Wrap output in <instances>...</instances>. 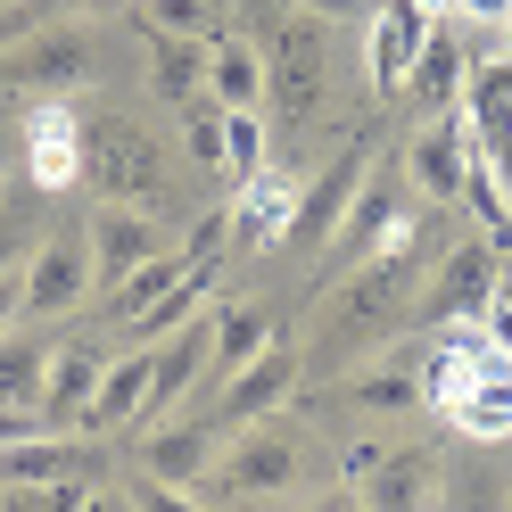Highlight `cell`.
<instances>
[{"instance_id":"1","label":"cell","mask_w":512,"mask_h":512,"mask_svg":"<svg viewBox=\"0 0 512 512\" xmlns=\"http://www.w3.org/2000/svg\"><path fill=\"white\" fill-rule=\"evenodd\" d=\"M413 306H422V256L413 248H380V256H364V265H347L323 290V306H314L306 372L339 380V372L372 364L397 331H413Z\"/></svg>"},{"instance_id":"2","label":"cell","mask_w":512,"mask_h":512,"mask_svg":"<svg viewBox=\"0 0 512 512\" xmlns=\"http://www.w3.org/2000/svg\"><path fill=\"white\" fill-rule=\"evenodd\" d=\"M306 471H314V446H306L290 422L256 413V422H232V438L215 446L207 488H215L223 504H273V496H290Z\"/></svg>"},{"instance_id":"3","label":"cell","mask_w":512,"mask_h":512,"mask_svg":"<svg viewBox=\"0 0 512 512\" xmlns=\"http://www.w3.org/2000/svg\"><path fill=\"white\" fill-rule=\"evenodd\" d=\"M83 182L100 199H124V207H157L166 199V157L141 133L133 116H91L83 124Z\"/></svg>"},{"instance_id":"4","label":"cell","mask_w":512,"mask_h":512,"mask_svg":"<svg viewBox=\"0 0 512 512\" xmlns=\"http://www.w3.org/2000/svg\"><path fill=\"white\" fill-rule=\"evenodd\" d=\"M413 199H422V190H413L397 166H372L364 190H356V207H347V223L331 232V281L347 265H364V256H380V248H413V223H422Z\"/></svg>"},{"instance_id":"5","label":"cell","mask_w":512,"mask_h":512,"mask_svg":"<svg viewBox=\"0 0 512 512\" xmlns=\"http://www.w3.org/2000/svg\"><path fill=\"white\" fill-rule=\"evenodd\" d=\"M17 290H25V314H34V323H58V314H75L91 290H100L83 223H58V232L34 240V256L17 265Z\"/></svg>"},{"instance_id":"6","label":"cell","mask_w":512,"mask_h":512,"mask_svg":"<svg viewBox=\"0 0 512 512\" xmlns=\"http://www.w3.org/2000/svg\"><path fill=\"white\" fill-rule=\"evenodd\" d=\"M496 240H455L438 256V265L422 273V306H413V323H430V331H446V323H479L488 314V298H496Z\"/></svg>"},{"instance_id":"7","label":"cell","mask_w":512,"mask_h":512,"mask_svg":"<svg viewBox=\"0 0 512 512\" xmlns=\"http://www.w3.org/2000/svg\"><path fill=\"white\" fill-rule=\"evenodd\" d=\"M75 83H91V34L83 25H34L25 42L0 50V91H42V100H58Z\"/></svg>"},{"instance_id":"8","label":"cell","mask_w":512,"mask_h":512,"mask_svg":"<svg viewBox=\"0 0 512 512\" xmlns=\"http://www.w3.org/2000/svg\"><path fill=\"white\" fill-rule=\"evenodd\" d=\"M323 25H331V17H314V9L273 25V50H265L273 91H265V100L290 116V124H306L314 108H323Z\"/></svg>"},{"instance_id":"9","label":"cell","mask_w":512,"mask_h":512,"mask_svg":"<svg viewBox=\"0 0 512 512\" xmlns=\"http://www.w3.org/2000/svg\"><path fill=\"white\" fill-rule=\"evenodd\" d=\"M446 471L430 446H364L356 455V496L364 512H438Z\"/></svg>"},{"instance_id":"10","label":"cell","mask_w":512,"mask_h":512,"mask_svg":"<svg viewBox=\"0 0 512 512\" xmlns=\"http://www.w3.org/2000/svg\"><path fill=\"white\" fill-rule=\"evenodd\" d=\"M298 380H306V347H298V339H265L240 372H223L215 422L232 430V422H256V413H281V405L298 397Z\"/></svg>"},{"instance_id":"11","label":"cell","mask_w":512,"mask_h":512,"mask_svg":"<svg viewBox=\"0 0 512 512\" xmlns=\"http://www.w3.org/2000/svg\"><path fill=\"white\" fill-rule=\"evenodd\" d=\"M471 149H479L471 116H463V108H446V116H430L422 133L405 141V182L422 190L430 207H455V199H463V174H471Z\"/></svg>"},{"instance_id":"12","label":"cell","mask_w":512,"mask_h":512,"mask_svg":"<svg viewBox=\"0 0 512 512\" xmlns=\"http://www.w3.org/2000/svg\"><path fill=\"white\" fill-rule=\"evenodd\" d=\"M83 240H91V273H100V290H116L133 265H149V256H166V223L141 215V207H124V199H100L83 215Z\"/></svg>"},{"instance_id":"13","label":"cell","mask_w":512,"mask_h":512,"mask_svg":"<svg viewBox=\"0 0 512 512\" xmlns=\"http://www.w3.org/2000/svg\"><path fill=\"white\" fill-rule=\"evenodd\" d=\"M364 174H372V149H339L331 166H323V182L298 190V215H290V232H281V248H323L339 223H347V207H356Z\"/></svg>"},{"instance_id":"14","label":"cell","mask_w":512,"mask_h":512,"mask_svg":"<svg viewBox=\"0 0 512 512\" xmlns=\"http://www.w3.org/2000/svg\"><path fill=\"white\" fill-rule=\"evenodd\" d=\"M25 174L50 199L83 182V116L67 100H34V116H25Z\"/></svg>"},{"instance_id":"15","label":"cell","mask_w":512,"mask_h":512,"mask_svg":"<svg viewBox=\"0 0 512 512\" xmlns=\"http://www.w3.org/2000/svg\"><path fill=\"white\" fill-rule=\"evenodd\" d=\"M149 380H157V347H124V356H108L100 397H91L83 430H91V438H124V430H141V422H149Z\"/></svg>"},{"instance_id":"16","label":"cell","mask_w":512,"mask_h":512,"mask_svg":"<svg viewBox=\"0 0 512 512\" xmlns=\"http://www.w3.org/2000/svg\"><path fill=\"white\" fill-rule=\"evenodd\" d=\"M430 42V0H380L372 9V34H364V58H372V91H389L413 75V58Z\"/></svg>"},{"instance_id":"17","label":"cell","mask_w":512,"mask_h":512,"mask_svg":"<svg viewBox=\"0 0 512 512\" xmlns=\"http://www.w3.org/2000/svg\"><path fill=\"white\" fill-rule=\"evenodd\" d=\"M100 372H108L100 339H58L50 347V372H42V422L50 430H83L91 397H100Z\"/></svg>"},{"instance_id":"18","label":"cell","mask_w":512,"mask_h":512,"mask_svg":"<svg viewBox=\"0 0 512 512\" xmlns=\"http://www.w3.org/2000/svg\"><path fill=\"white\" fill-rule=\"evenodd\" d=\"M215 446H223L215 422H157V430H141V471L166 479V488H207Z\"/></svg>"},{"instance_id":"19","label":"cell","mask_w":512,"mask_h":512,"mask_svg":"<svg viewBox=\"0 0 512 512\" xmlns=\"http://www.w3.org/2000/svg\"><path fill=\"white\" fill-rule=\"evenodd\" d=\"M91 471H100V438H75V430H34L0 446V488H17V479H91Z\"/></svg>"},{"instance_id":"20","label":"cell","mask_w":512,"mask_h":512,"mask_svg":"<svg viewBox=\"0 0 512 512\" xmlns=\"http://www.w3.org/2000/svg\"><path fill=\"white\" fill-rule=\"evenodd\" d=\"M290 215H298V182H281L273 166H256L240 182V199H232V256L240 248H273L281 232H290Z\"/></svg>"},{"instance_id":"21","label":"cell","mask_w":512,"mask_h":512,"mask_svg":"<svg viewBox=\"0 0 512 512\" xmlns=\"http://www.w3.org/2000/svg\"><path fill=\"white\" fill-rule=\"evenodd\" d=\"M446 422H455V438H471V446H512V364L496 356L455 405H446Z\"/></svg>"},{"instance_id":"22","label":"cell","mask_w":512,"mask_h":512,"mask_svg":"<svg viewBox=\"0 0 512 512\" xmlns=\"http://www.w3.org/2000/svg\"><path fill=\"white\" fill-rule=\"evenodd\" d=\"M265 91H273V75H265V50L248 34H215L207 42V100L215 108H265Z\"/></svg>"},{"instance_id":"23","label":"cell","mask_w":512,"mask_h":512,"mask_svg":"<svg viewBox=\"0 0 512 512\" xmlns=\"http://www.w3.org/2000/svg\"><path fill=\"white\" fill-rule=\"evenodd\" d=\"M463 83H471V58H463V42L455 34H438L430 25V42H422V58H413V75L397 83L422 116H446V108H463Z\"/></svg>"},{"instance_id":"24","label":"cell","mask_w":512,"mask_h":512,"mask_svg":"<svg viewBox=\"0 0 512 512\" xmlns=\"http://www.w3.org/2000/svg\"><path fill=\"white\" fill-rule=\"evenodd\" d=\"M339 405H356V413H405V405H422V364H389V347H380V364L339 372Z\"/></svg>"},{"instance_id":"25","label":"cell","mask_w":512,"mask_h":512,"mask_svg":"<svg viewBox=\"0 0 512 512\" xmlns=\"http://www.w3.org/2000/svg\"><path fill=\"white\" fill-rule=\"evenodd\" d=\"M463 446H471V438H463ZM496 455H504V446H471L463 471H446L438 504H446V512H512V471H504Z\"/></svg>"},{"instance_id":"26","label":"cell","mask_w":512,"mask_h":512,"mask_svg":"<svg viewBox=\"0 0 512 512\" xmlns=\"http://www.w3.org/2000/svg\"><path fill=\"white\" fill-rule=\"evenodd\" d=\"M42 372H50V339L42 331H0V405L17 413H42ZM50 430V422H42Z\"/></svg>"},{"instance_id":"27","label":"cell","mask_w":512,"mask_h":512,"mask_svg":"<svg viewBox=\"0 0 512 512\" xmlns=\"http://www.w3.org/2000/svg\"><path fill=\"white\" fill-rule=\"evenodd\" d=\"M149 42V83L166 108H190L207 91V42H182V34H141Z\"/></svg>"},{"instance_id":"28","label":"cell","mask_w":512,"mask_h":512,"mask_svg":"<svg viewBox=\"0 0 512 512\" xmlns=\"http://www.w3.org/2000/svg\"><path fill=\"white\" fill-rule=\"evenodd\" d=\"M207 323H215V356H207V372H240V364L256 356V347L273 339V314L256 306V298H223V306L207 314Z\"/></svg>"},{"instance_id":"29","label":"cell","mask_w":512,"mask_h":512,"mask_svg":"<svg viewBox=\"0 0 512 512\" xmlns=\"http://www.w3.org/2000/svg\"><path fill=\"white\" fill-rule=\"evenodd\" d=\"M463 116H471L479 141H504V133H512V58L471 67V83H463Z\"/></svg>"},{"instance_id":"30","label":"cell","mask_w":512,"mask_h":512,"mask_svg":"<svg viewBox=\"0 0 512 512\" xmlns=\"http://www.w3.org/2000/svg\"><path fill=\"white\" fill-rule=\"evenodd\" d=\"M182 273H190V265H182V248H166V256H149V265H133V273H124L116 290H108V314H116V323H141V314H149L157 298H166V290H174Z\"/></svg>"},{"instance_id":"31","label":"cell","mask_w":512,"mask_h":512,"mask_svg":"<svg viewBox=\"0 0 512 512\" xmlns=\"http://www.w3.org/2000/svg\"><path fill=\"white\" fill-rule=\"evenodd\" d=\"M463 207L479 215V240H496V248L512 240V190L496 182V166L479 149H471V174H463Z\"/></svg>"},{"instance_id":"32","label":"cell","mask_w":512,"mask_h":512,"mask_svg":"<svg viewBox=\"0 0 512 512\" xmlns=\"http://www.w3.org/2000/svg\"><path fill=\"white\" fill-rule=\"evenodd\" d=\"M141 34H182V42H215V0H133Z\"/></svg>"},{"instance_id":"33","label":"cell","mask_w":512,"mask_h":512,"mask_svg":"<svg viewBox=\"0 0 512 512\" xmlns=\"http://www.w3.org/2000/svg\"><path fill=\"white\" fill-rule=\"evenodd\" d=\"M91 479H17V488H0V512H83Z\"/></svg>"},{"instance_id":"34","label":"cell","mask_w":512,"mask_h":512,"mask_svg":"<svg viewBox=\"0 0 512 512\" xmlns=\"http://www.w3.org/2000/svg\"><path fill=\"white\" fill-rule=\"evenodd\" d=\"M265 166V116L256 108H223V174H256Z\"/></svg>"},{"instance_id":"35","label":"cell","mask_w":512,"mask_h":512,"mask_svg":"<svg viewBox=\"0 0 512 512\" xmlns=\"http://www.w3.org/2000/svg\"><path fill=\"white\" fill-rule=\"evenodd\" d=\"M182 141H190V166H207V174H223V108L207 100V91H199V100L182 108Z\"/></svg>"},{"instance_id":"36","label":"cell","mask_w":512,"mask_h":512,"mask_svg":"<svg viewBox=\"0 0 512 512\" xmlns=\"http://www.w3.org/2000/svg\"><path fill=\"white\" fill-rule=\"evenodd\" d=\"M133 504L141 512H207V504H190V488H166V479H149V471L133 479Z\"/></svg>"},{"instance_id":"37","label":"cell","mask_w":512,"mask_h":512,"mask_svg":"<svg viewBox=\"0 0 512 512\" xmlns=\"http://www.w3.org/2000/svg\"><path fill=\"white\" fill-rule=\"evenodd\" d=\"M479 331H488L496 356L512 364V281H496V298H488V314H479Z\"/></svg>"},{"instance_id":"38","label":"cell","mask_w":512,"mask_h":512,"mask_svg":"<svg viewBox=\"0 0 512 512\" xmlns=\"http://www.w3.org/2000/svg\"><path fill=\"white\" fill-rule=\"evenodd\" d=\"M25 256H34V232H25V215H17V207H0V273H17Z\"/></svg>"},{"instance_id":"39","label":"cell","mask_w":512,"mask_h":512,"mask_svg":"<svg viewBox=\"0 0 512 512\" xmlns=\"http://www.w3.org/2000/svg\"><path fill=\"white\" fill-rule=\"evenodd\" d=\"M298 9H314V17H364V25H372L380 0H298Z\"/></svg>"},{"instance_id":"40","label":"cell","mask_w":512,"mask_h":512,"mask_svg":"<svg viewBox=\"0 0 512 512\" xmlns=\"http://www.w3.org/2000/svg\"><path fill=\"white\" fill-rule=\"evenodd\" d=\"M42 430V413H17V405H0V446H17V438H34Z\"/></svg>"},{"instance_id":"41","label":"cell","mask_w":512,"mask_h":512,"mask_svg":"<svg viewBox=\"0 0 512 512\" xmlns=\"http://www.w3.org/2000/svg\"><path fill=\"white\" fill-rule=\"evenodd\" d=\"M9 157H25V116L0 108V166H9Z\"/></svg>"},{"instance_id":"42","label":"cell","mask_w":512,"mask_h":512,"mask_svg":"<svg viewBox=\"0 0 512 512\" xmlns=\"http://www.w3.org/2000/svg\"><path fill=\"white\" fill-rule=\"evenodd\" d=\"M446 9H463V17H479V25H504L512 0H446Z\"/></svg>"},{"instance_id":"43","label":"cell","mask_w":512,"mask_h":512,"mask_svg":"<svg viewBox=\"0 0 512 512\" xmlns=\"http://www.w3.org/2000/svg\"><path fill=\"white\" fill-rule=\"evenodd\" d=\"M479 157H488V166H496V182L512 190V133H504V141H479Z\"/></svg>"},{"instance_id":"44","label":"cell","mask_w":512,"mask_h":512,"mask_svg":"<svg viewBox=\"0 0 512 512\" xmlns=\"http://www.w3.org/2000/svg\"><path fill=\"white\" fill-rule=\"evenodd\" d=\"M83 512H141V504L124 496V488H91V496H83Z\"/></svg>"},{"instance_id":"45","label":"cell","mask_w":512,"mask_h":512,"mask_svg":"<svg viewBox=\"0 0 512 512\" xmlns=\"http://www.w3.org/2000/svg\"><path fill=\"white\" fill-rule=\"evenodd\" d=\"M17 314H25V290H17V273H0V331H9Z\"/></svg>"},{"instance_id":"46","label":"cell","mask_w":512,"mask_h":512,"mask_svg":"<svg viewBox=\"0 0 512 512\" xmlns=\"http://www.w3.org/2000/svg\"><path fill=\"white\" fill-rule=\"evenodd\" d=\"M306 512H364V496H356V488H331V496H314Z\"/></svg>"},{"instance_id":"47","label":"cell","mask_w":512,"mask_h":512,"mask_svg":"<svg viewBox=\"0 0 512 512\" xmlns=\"http://www.w3.org/2000/svg\"><path fill=\"white\" fill-rule=\"evenodd\" d=\"M42 9H50V17H58V9H100V0H42Z\"/></svg>"},{"instance_id":"48","label":"cell","mask_w":512,"mask_h":512,"mask_svg":"<svg viewBox=\"0 0 512 512\" xmlns=\"http://www.w3.org/2000/svg\"><path fill=\"white\" fill-rule=\"evenodd\" d=\"M504 58H512V17H504Z\"/></svg>"},{"instance_id":"49","label":"cell","mask_w":512,"mask_h":512,"mask_svg":"<svg viewBox=\"0 0 512 512\" xmlns=\"http://www.w3.org/2000/svg\"><path fill=\"white\" fill-rule=\"evenodd\" d=\"M0 207H9V182H0Z\"/></svg>"},{"instance_id":"50","label":"cell","mask_w":512,"mask_h":512,"mask_svg":"<svg viewBox=\"0 0 512 512\" xmlns=\"http://www.w3.org/2000/svg\"><path fill=\"white\" fill-rule=\"evenodd\" d=\"M430 9H446V0H430Z\"/></svg>"},{"instance_id":"51","label":"cell","mask_w":512,"mask_h":512,"mask_svg":"<svg viewBox=\"0 0 512 512\" xmlns=\"http://www.w3.org/2000/svg\"><path fill=\"white\" fill-rule=\"evenodd\" d=\"M124 9H133V0H124Z\"/></svg>"},{"instance_id":"52","label":"cell","mask_w":512,"mask_h":512,"mask_svg":"<svg viewBox=\"0 0 512 512\" xmlns=\"http://www.w3.org/2000/svg\"><path fill=\"white\" fill-rule=\"evenodd\" d=\"M0 9H9V0H0Z\"/></svg>"}]
</instances>
